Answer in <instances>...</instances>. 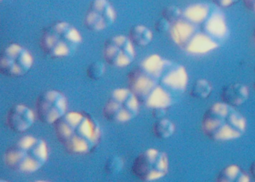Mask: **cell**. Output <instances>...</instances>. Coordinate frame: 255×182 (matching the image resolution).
Masks as SVG:
<instances>
[{
	"label": "cell",
	"instance_id": "cell-23",
	"mask_svg": "<svg viewBox=\"0 0 255 182\" xmlns=\"http://www.w3.org/2000/svg\"><path fill=\"white\" fill-rule=\"evenodd\" d=\"M244 2L249 9L255 11V0H244Z\"/></svg>",
	"mask_w": 255,
	"mask_h": 182
},
{
	"label": "cell",
	"instance_id": "cell-5",
	"mask_svg": "<svg viewBox=\"0 0 255 182\" xmlns=\"http://www.w3.org/2000/svg\"><path fill=\"white\" fill-rule=\"evenodd\" d=\"M49 159V148L45 140L33 135L19 139L5 154V164L11 170L23 174L39 171Z\"/></svg>",
	"mask_w": 255,
	"mask_h": 182
},
{
	"label": "cell",
	"instance_id": "cell-1",
	"mask_svg": "<svg viewBox=\"0 0 255 182\" xmlns=\"http://www.w3.org/2000/svg\"><path fill=\"white\" fill-rule=\"evenodd\" d=\"M187 80L183 66L157 54L145 58L128 75L129 87L152 112L170 107L184 92Z\"/></svg>",
	"mask_w": 255,
	"mask_h": 182
},
{
	"label": "cell",
	"instance_id": "cell-24",
	"mask_svg": "<svg viewBox=\"0 0 255 182\" xmlns=\"http://www.w3.org/2000/svg\"><path fill=\"white\" fill-rule=\"evenodd\" d=\"M251 173H252V176L255 179V161L252 164V167H251Z\"/></svg>",
	"mask_w": 255,
	"mask_h": 182
},
{
	"label": "cell",
	"instance_id": "cell-9",
	"mask_svg": "<svg viewBox=\"0 0 255 182\" xmlns=\"http://www.w3.org/2000/svg\"><path fill=\"white\" fill-rule=\"evenodd\" d=\"M33 63V56L26 47L17 43H10L1 53L0 72L5 76L20 78L30 72Z\"/></svg>",
	"mask_w": 255,
	"mask_h": 182
},
{
	"label": "cell",
	"instance_id": "cell-13",
	"mask_svg": "<svg viewBox=\"0 0 255 182\" xmlns=\"http://www.w3.org/2000/svg\"><path fill=\"white\" fill-rule=\"evenodd\" d=\"M35 121V113L26 105H14L7 115V124L16 133L26 132L33 126Z\"/></svg>",
	"mask_w": 255,
	"mask_h": 182
},
{
	"label": "cell",
	"instance_id": "cell-16",
	"mask_svg": "<svg viewBox=\"0 0 255 182\" xmlns=\"http://www.w3.org/2000/svg\"><path fill=\"white\" fill-rule=\"evenodd\" d=\"M221 182H249V176L237 165H229L225 167L218 176Z\"/></svg>",
	"mask_w": 255,
	"mask_h": 182
},
{
	"label": "cell",
	"instance_id": "cell-12",
	"mask_svg": "<svg viewBox=\"0 0 255 182\" xmlns=\"http://www.w3.org/2000/svg\"><path fill=\"white\" fill-rule=\"evenodd\" d=\"M117 14L109 0H92L85 14L84 24L89 31L101 32L115 23Z\"/></svg>",
	"mask_w": 255,
	"mask_h": 182
},
{
	"label": "cell",
	"instance_id": "cell-2",
	"mask_svg": "<svg viewBox=\"0 0 255 182\" xmlns=\"http://www.w3.org/2000/svg\"><path fill=\"white\" fill-rule=\"evenodd\" d=\"M170 23L169 30L174 42L193 54H202L217 48L226 35L223 16L209 5L180 10L177 18Z\"/></svg>",
	"mask_w": 255,
	"mask_h": 182
},
{
	"label": "cell",
	"instance_id": "cell-6",
	"mask_svg": "<svg viewBox=\"0 0 255 182\" xmlns=\"http://www.w3.org/2000/svg\"><path fill=\"white\" fill-rule=\"evenodd\" d=\"M83 43L80 31L71 23L57 21L44 29L40 46L44 54L51 59H65L75 54Z\"/></svg>",
	"mask_w": 255,
	"mask_h": 182
},
{
	"label": "cell",
	"instance_id": "cell-11",
	"mask_svg": "<svg viewBox=\"0 0 255 182\" xmlns=\"http://www.w3.org/2000/svg\"><path fill=\"white\" fill-rule=\"evenodd\" d=\"M36 109L38 118L41 122L55 125L67 114L68 99L59 90H46L38 97Z\"/></svg>",
	"mask_w": 255,
	"mask_h": 182
},
{
	"label": "cell",
	"instance_id": "cell-7",
	"mask_svg": "<svg viewBox=\"0 0 255 182\" xmlns=\"http://www.w3.org/2000/svg\"><path fill=\"white\" fill-rule=\"evenodd\" d=\"M140 105L130 87H120L112 91L105 104L103 115L107 121L114 123H127L139 115Z\"/></svg>",
	"mask_w": 255,
	"mask_h": 182
},
{
	"label": "cell",
	"instance_id": "cell-15",
	"mask_svg": "<svg viewBox=\"0 0 255 182\" xmlns=\"http://www.w3.org/2000/svg\"><path fill=\"white\" fill-rule=\"evenodd\" d=\"M129 37L133 44L139 47H148L153 41L151 29L142 24L133 26L130 29Z\"/></svg>",
	"mask_w": 255,
	"mask_h": 182
},
{
	"label": "cell",
	"instance_id": "cell-22",
	"mask_svg": "<svg viewBox=\"0 0 255 182\" xmlns=\"http://www.w3.org/2000/svg\"><path fill=\"white\" fill-rule=\"evenodd\" d=\"M238 1L239 0H214L216 5L222 7L231 6Z\"/></svg>",
	"mask_w": 255,
	"mask_h": 182
},
{
	"label": "cell",
	"instance_id": "cell-14",
	"mask_svg": "<svg viewBox=\"0 0 255 182\" xmlns=\"http://www.w3.org/2000/svg\"><path fill=\"white\" fill-rule=\"evenodd\" d=\"M249 97V89L240 83L228 84L222 90V98L224 103L234 107H239L244 104Z\"/></svg>",
	"mask_w": 255,
	"mask_h": 182
},
{
	"label": "cell",
	"instance_id": "cell-21",
	"mask_svg": "<svg viewBox=\"0 0 255 182\" xmlns=\"http://www.w3.org/2000/svg\"><path fill=\"white\" fill-rule=\"evenodd\" d=\"M170 26H171L170 22L163 17V18L160 19L156 23L155 29L157 32H167V31L170 29Z\"/></svg>",
	"mask_w": 255,
	"mask_h": 182
},
{
	"label": "cell",
	"instance_id": "cell-4",
	"mask_svg": "<svg viewBox=\"0 0 255 182\" xmlns=\"http://www.w3.org/2000/svg\"><path fill=\"white\" fill-rule=\"evenodd\" d=\"M202 128L206 135L213 141H228L244 134L246 121L234 106L225 103H216L206 112Z\"/></svg>",
	"mask_w": 255,
	"mask_h": 182
},
{
	"label": "cell",
	"instance_id": "cell-19",
	"mask_svg": "<svg viewBox=\"0 0 255 182\" xmlns=\"http://www.w3.org/2000/svg\"><path fill=\"white\" fill-rule=\"evenodd\" d=\"M124 161L118 156H112L105 164V172L109 176H117L122 171Z\"/></svg>",
	"mask_w": 255,
	"mask_h": 182
},
{
	"label": "cell",
	"instance_id": "cell-26",
	"mask_svg": "<svg viewBox=\"0 0 255 182\" xmlns=\"http://www.w3.org/2000/svg\"><path fill=\"white\" fill-rule=\"evenodd\" d=\"M1 1H3V0H1Z\"/></svg>",
	"mask_w": 255,
	"mask_h": 182
},
{
	"label": "cell",
	"instance_id": "cell-3",
	"mask_svg": "<svg viewBox=\"0 0 255 182\" xmlns=\"http://www.w3.org/2000/svg\"><path fill=\"white\" fill-rule=\"evenodd\" d=\"M55 129L60 143L72 155L91 153L101 141L100 123L86 112L67 113L55 124Z\"/></svg>",
	"mask_w": 255,
	"mask_h": 182
},
{
	"label": "cell",
	"instance_id": "cell-8",
	"mask_svg": "<svg viewBox=\"0 0 255 182\" xmlns=\"http://www.w3.org/2000/svg\"><path fill=\"white\" fill-rule=\"evenodd\" d=\"M132 173L142 182H156L169 172V158L166 152L149 148L135 159Z\"/></svg>",
	"mask_w": 255,
	"mask_h": 182
},
{
	"label": "cell",
	"instance_id": "cell-18",
	"mask_svg": "<svg viewBox=\"0 0 255 182\" xmlns=\"http://www.w3.org/2000/svg\"><path fill=\"white\" fill-rule=\"evenodd\" d=\"M211 92V85L206 80H198L194 84L192 89V97L200 100L208 98Z\"/></svg>",
	"mask_w": 255,
	"mask_h": 182
},
{
	"label": "cell",
	"instance_id": "cell-25",
	"mask_svg": "<svg viewBox=\"0 0 255 182\" xmlns=\"http://www.w3.org/2000/svg\"><path fill=\"white\" fill-rule=\"evenodd\" d=\"M254 87H255V84H254Z\"/></svg>",
	"mask_w": 255,
	"mask_h": 182
},
{
	"label": "cell",
	"instance_id": "cell-20",
	"mask_svg": "<svg viewBox=\"0 0 255 182\" xmlns=\"http://www.w3.org/2000/svg\"><path fill=\"white\" fill-rule=\"evenodd\" d=\"M106 66L101 61L93 62L87 69V75L92 80H99L104 75Z\"/></svg>",
	"mask_w": 255,
	"mask_h": 182
},
{
	"label": "cell",
	"instance_id": "cell-10",
	"mask_svg": "<svg viewBox=\"0 0 255 182\" xmlns=\"http://www.w3.org/2000/svg\"><path fill=\"white\" fill-rule=\"evenodd\" d=\"M103 53L106 63L115 67H127L136 59L135 45L130 37L124 35L108 38L103 46Z\"/></svg>",
	"mask_w": 255,
	"mask_h": 182
},
{
	"label": "cell",
	"instance_id": "cell-17",
	"mask_svg": "<svg viewBox=\"0 0 255 182\" xmlns=\"http://www.w3.org/2000/svg\"><path fill=\"white\" fill-rule=\"evenodd\" d=\"M175 127L171 121L165 118H160L154 123L153 132L160 139H167L174 134Z\"/></svg>",
	"mask_w": 255,
	"mask_h": 182
}]
</instances>
